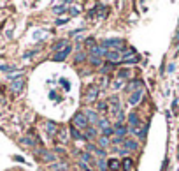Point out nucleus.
Wrapping results in <instances>:
<instances>
[{"mask_svg": "<svg viewBox=\"0 0 179 171\" xmlns=\"http://www.w3.org/2000/svg\"><path fill=\"white\" fill-rule=\"evenodd\" d=\"M121 53H123V58H128V56H132V55H137V51L134 50V48H128V50L121 51Z\"/></svg>", "mask_w": 179, "mask_h": 171, "instance_id": "obj_25", "label": "nucleus"}, {"mask_svg": "<svg viewBox=\"0 0 179 171\" xmlns=\"http://www.w3.org/2000/svg\"><path fill=\"white\" fill-rule=\"evenodd\" d=\"M98 125L102 127V131H104V129H107V127H109V120H105V118H102V120H98Z\"/></svg>", "mask_w": 179, "mask_h": 171, "instance_id": "obj_35", "label": "nucleus"}, {"mask_svg": "<svg viewBox=\"0 0 179 171\" xmlns=\"http://www.w3.org/2000/svg\"><path fill=\"white\" fill-rule=\"evenodd\" d=\"M67 6H69V2H63V4H58V6H53V12L60 16V14L67 12Z\"/></svg>", "mask_w": 179, "mask_h": 171, "instance_id": "obj_11", "label": "nucleus"}, {"mask_svg": "<svg viewBox=\"0 0 179 171\" xmlns=\"http://www.w3.org/2000/svg\"><path fill=\"white\" fill-rule=\"evenodd\" d=\"M177 171H179V169H177Z\"/></svg>", "mask_w": 179, "mask_h": 171, "instance_id": "obj_50", "label": "nucleus"}, {"mask_svg": "<svg viewBox=\"0 0 179 171\" xmlns=\"http://www.w3.org/2000/svg\"><path fill=\"white\" fill-rule=\"evenodd\" d=\"M51 168H53L54 171H62V169H65L67 164H63V162H58V164H51Z\"/></svg>", "mask_w": 179, "mask_h": 171, "instance_id": "obj_33", "label": "nucleus"}, {"mask_svg": "<svg viewBox=\"0 0 179 171\" xmlns=\"http://www.w3.org/2000/svg\"><path fill=\"white\" fill-rule=\"evenodd\" d=\"M40 154H42V159H44V160H48V162H53V160L56 159V155H54L53 152H48V150H42Z\"/></svg>", "mask_w": 179, "mask_h": 171, "instance_id": "obj_16", "label": "nucleus"}, {"mask_svg": "<svg viewBox=\"0 0 179 171\" xmlns=\"http://www.w3.org/2000/svg\"><path fill=\"white\" fill-rule=\"evenodd\" d=\"M83 60H86V53H77L76 55V62H83Z\"/></svg>", "mask_w": 179, "mask_h": 171, "instance_id": "obj_37", "label": "nucleus"}, {"mask_svg": "<svg viewBox=\"0 0 179 171\" xmlns=\"http://www.w3.org/2000/svg\"><path fill=\"white\" fill-rule=\"evenodd\" d=\"M97 97H98V88H90V90H88V95H86L88 102H93Z\"/></svg>", "mask_w": 179, "mask_h": 171, "instance_id": "obj_13", "label": "nucleus"}, {"mask_svg": "<svg viewBox=\"0 0 179 171\" xmlns=\"http://www.w3.org/2000/svg\"><path fill=\"white\" fill-rule=\"evenodd\" d=\"M70 51H72V46L69 44L63 51H60V53H54V55H53V60H54V62H62V60H65L67 56L70 55Z\"/></svg>", "mask_w": 179, "mask_h": 171, "instance_id": "obj_3", "label": "nucleus"}, {"mask_svg": "<svg viewBox=\"0 0 179 171\" xmlns=\"http://www.w3.org/2000/svg\"><path fill=\"white\" fill-rule=\"evenodd\" d=\"M95 154H97L98 157H105V152H104L102 148H97V150H95Z\"/></svg>", "mask_w": 179, "mask_h": 171, "instance_id": "obj_42", "label": "nucleus"}, {"mask_svg": "<svg viewBox=\"0 0 179 171\" xmlns=\"http://www.w3.org/2000/svg\"><path fill=\"white\" fill-rule=\"evenodd\" d=\"M84 115H86V118H88V122H90V124H98V115H97V111L88 110Z\"/></svg>", "mask_w": 179, "mask_h": 171, "instance_id": "obj_12", "label": "nucleus"}, {"mask_svg": "<svg viewBox=\"0 0 179 171\" xmlns=\"http://www.w3.org/2000/svg\"><path fill=\"white\" fill-rule=\"evenodd\" d=\"M141 85H142V81H141V79H134V81H132V83L128 85V87H126L125 90H126V92H132L134 88H139Z\"/></svg>", "mask_w": 179, "mask_h": 171, "instance_id": "obj_21", "label": "nucleus"}, {"mask_svg": "<svg viewBox=\"0 0 179 171\" xmlns=\"http://www.w3.org/2000/svg\"><path fill=\"white\" fill-rule=\"evenodd\" d=\"M109 106H111V111H113V113H116V115L121 111V110H119L121 106H119V97H118V95H113V97L109 99Z\"/></svg>", "mask_w": 179, "mask_h": 171, "instance_id": "obj_5", "label": "nucleus"}, {"mask_svg": "<svg viewBox=\"0 0 179 171\" xmlns=\"http://www.w3.org/2000/svg\"><path fill=\"white\" fill-rule=\"evenodd\" d=\"M0 71L9 72V74H11L12 71H16V65H9V64H0Z\"/></svg>", "mask_w": 179, "mask_h": 171, "instance_id": "obj_22", "label": "nucleus"}, {"mask_svg": "<svg viewBox=\"0 0 179 171\" xmlns=\"http://www.w3.org/2000/svg\"><path fill=\"white\" fill-rule=\"evenodd\" d=\"M107 48H104L102 44L100 46H95V48H92V56H105L107 55Z\"/></svg>", "mask_w": 179, "mask_h": 171, "instance_id": "obj_7", "label": "nucleus"}, {"mask_svg": "<svg viewBox=\"0 0 179 171\" xmlns=\"http://www.w3.org/2000/svg\"><path fill=\"white\" fill-rule=\"evenodd\" d=\"M137 134H139V138H141V139H146V134H147V125H144V127H142V129H141V131H139Z\"/></svg>", "mask_w": 179, "mask_h": 171, "instance_id": "obj_34", "label": "nucleus"}, {"mask_svg": "<svg viewBox=\"0 0 179 171\" xmlns=\"http://www.w3.org/2000/svg\"><path fill=\"white\" fill-rule=\"evenodd\" d=\"M23 87H25V79H23V78H18L14 81H11V90L14 94H19L23 90Z\"/></svg>", "mask_w": 179, "mask_h": 171, "instance_id": "obj_4", "label": "nucleus"}, {"mask_svg": "<svg viewBox=\"0 0 179 171\" xmlns=\"http://www.w3.org/2000/svg\"><path fill=\"white\" fill-rule=\"evenodd\" d=\"M46 129H48L49 136H54V134H56V125H54V122H46Z\"/></svg>", "mask_w": 179, "mask_h": 171, "instance_id": "obj_19", "label": "nucleus"}, {"mask_svg": "<svg viewBox=\"0 0 179 171\" xmlns=\"http://www.w3.org/2000/svg\"><path fill=\"white\" fill-rule=\"evenodd\" d=\"M126 133H128V131L123 127V122H116V124H114V136L123 138V136H126Z\"/></svg>", "mask_w": 179, "mask_h": 171, "instance_id": "obj_6", "label": "nucleus"}, {"mask_svg": "<svg viewBox=\"0 0 179 171\" xmlns=\"http://www.w3.org/2000/svg\"><path fill=\"white\" fill-rule=\"evenodd\" d=\"M79 168H83L84 171H92V169H90V168H88L86 164H84V162H79Z\"/></svg>", "mask_w": 179, "mask_h": 171, "instance_id": "obj_47", "label": "nucleus"}, {"mask_svg": "<svg viewBox=\"0 0 179 171\" xmlns=\"http://www.w3.org/2000/svg\"><path fill=\"white\" fill-rule=\"evenodd\" d=\"M90 62H92V65H97V67L102 65V58H100V56H92Z\"/></svg>", "mask_w": 179, "mask_h": 171, "instance_id": "obj_26", "label": "nucleus"}, {"mask_svg": "<svg viewBox=\"0 0 179 171\" xmlns=\"http://www.w3.org/2000/svg\"><path fill=\"white\" fill-rule=\"evenodd\" d=\"M128 122H130V125L134 127V129H137V125H139V116H137V113H130V115H128Z\"/></svg>", "mask_w": 179, "mask_h": 171, "instance_id": "obj_17", "label": "nucleus"}, {"mask_svg": "<svg viewBox=\"0 0 179 171\" xmlns=\"http://www.w3.org/2000/svg\"><path fill=\"white\" fill-rule=\"evenodd\" d=\"M123 148H125L126 152H130V150H137L139 145H137V141H134V139H125V141H123Z\"/></svg>", "mask_w": 179, "mask_h": 171, "instance_id": "obj_9", "label": "nucleus"}, {"mask_svg": "<svg viewBox=\"0 0 179 171\" xmlns=\"http://www.w3.org/2000/svg\"><path fill=\"white\" fill-rule=\"evenodd\" d=\"M141 99H142V90H135L130 97V104H137Z\"/></svg>", "mask_w": 179, "mask_h": 171, "instance_id": "obj_15", "label": "nucleus"}, {"mask_svg": "<svg viewBox=\"0 0 179 171\" xmlns=\"http://www.w3.org/2000/svg\"><path fill=\"white\" fill-rule=\"evenodd\" d=\"M102 46L104 48H123L125 46V41L123 39H104L102 41Z\"/></svg>", "mask_w": 179, "mask_h": 171, "instance_id": "obj_2", "label": "nucleus"}, {"mask_svg": "<svg viewBox=\"0 0 179 171\" xmlns=\"http://www.w3.org/2000/svg\"><path fill=\"white\" fill-rule=\"evenodd\" d=\"M98 110H100V111H107V104H105V102H98Z\"/></svg>", "mask_w": 179, "mask_h": 171, "instance_id": "obj_41", "label": "nucleus"}, {"mask_svg": "<svg viewBox=\"0 0 179 171\" xmlns=\"http://www.w3.org/2000/svg\"><path fill=\"white\" fill-rule=\"evenodd\" d=\"M72 122H74V127H81V129H88L90 127V122H88L86 115L84 113H76L74 115V118H72Z\"/></svg>", "mask_w": 179, "mask_h": 171, "instance_id": "obj_1", "label": "nucleus"}, {"mask_svg": "<svg viewBox=\"0 0 179 171\" xmlns=\"http://www.w3.org/2000/svg\"><path fill=\"white\" fill-rule=\"evenodd\" d=\"M105 58H107L109 62H113V64H116V62L121 60V55H119V51H107V55H105Z\"/></svg>", "mask_w": 179, "mask_h": 171, "instance_id": "obj_10", "label": "nucleus"}, {"mask_svg": "<svg viewBox=\"0 0 179 171\" xmlns=\"http://www.w3.org/2000/svg\"><path fill=\"white\" fill-rule=\"evenodd\" d=\"M121 78H130V71H128V69L119 71V79H121Z\"/></svg>", "mask_w": 179, "mask_h": 171, "instance_id": "obj_36", "label": "nucleus"}, {"mask_svg": "<svg viewBox=\"0 0 179 171\" xmlns=\"http://www.w3.org/2000/svg\"><path fill=\"white\" fill-rule=\"evenodd\" d=\"M65 23H69V18H58V20H56V25H58V27L65 25Z\"/></svg>", "mask_w": 179, "mask_h": 171, "instance_id": "obj_38", "label": "nucleus"}, {"mask_svg": "<svg viewBox=\"0 0 179 171\" xmlns=\"http://www.w3.org/2000/svg\"><path fill=\"white\" fill-rule=\"evenodd\" d=\"M62 139H63V141L67 139V133H65V131H62Z\"/></svg>", "mask_w": 179, "mask_h": 171, "instance_id": "obj_49", "label": "nucleus"}, {"mask_svg": "<svg viewBox=\"0 0 179 171\" xmlns=\"http://www.w3.org/2000/svg\"><path fill=\"white\" fill-rule=\"evenodd\" d=\"M97 129H95V127H88L86 129V136H84V138H88V139H93V138H97Z\"/></svg>", "mask_w": 179, "mask_h": 171, "instance_id": "obj_20", "label": "nucleus"}, {"mask_svg": "<svg viewBox=\"0 0 179 171\" xmlns=\"http://www.w3.org/2000/svg\"><path fill=\"white\" fill-rule=\"evenodd\" d=\"M97 7H98V9H97V12H98V16H100V18H104L105 14H107V9H105V7L102 6V4H98Z\"/></svg>", "mask_w": 179, "mask_h": 171, "instance_id": "obj_27", "label": "nucleus"}, {"mask_svg": "<svg viewBox=\"0 0 179 171\" xmlns=\"http://www.w3.org/2000/svg\"><path fill=\"white\" fill-rule=\"evenodd\" d=\"M37 53V51H28V53H23V58H30V56H33Z\"/></svg>", "mask_w": 179, "mask_h": 171, "instance_id": "obj_43", "label": "nucleus"}, {"mask_svg": "<svg viewBox=\"0 0 179 171\" xmlns=\"http://www.w3.org/2000/svg\"><path fill=\"white\" fill-rule=\"evenodd\" d=\"M84 44H86L88 48H95V46H97V41H95L93 37H88L86 41H84Z\"/></svg>", "mask_w": 179, "mask_h": 171, "instance_id": "obj_28", "label": "nucleus"}, {"mask_svg": "<svg viewBox=\"0 0 179 171\" xmlns=\"http://www.w3.org/2000/svg\"><path fill=\"white\" fill-rule=\"evenodd\" d=\"M116 116H118V120H119V122H123V120H125V113H123V111H119V113H118Z\"/></svg>", "mask_w": 179, "mask_h": 171, "instance_id": "obj_44", "label": "nucleus"}, {"mask_svg": "<svg viewBox=\"0 0 179 171\" xmlns=\"http://www.w3.org/2000/svg\"><path fill=\"white\" fill-rule=\"evenodd\" d=\"M70 134H72V138H74V139H81V138H84V136H81V133H79V131H77V129H76L74 125L70 127Z\"/></svg>", "mask_w": 179, "mask_h": 171, "instance_id": "obj_23", "label": "nucleus"}, {"mask_svg": "<svg viewBox=\"0 0 179 171\" xmlns=\"http://www.w3.org/2000/svg\"><path fill=\"white\" fill-rule=\"evenodd\" d=\"M97 166L100 168V171H109V169H107V162H105L104 159H100V160H98V162H97Z\"/></svg>", "mask_w": 179, "mask_h": 171, "instance_id": "obj_32", "label": "nucleus"}, {"mask_svg": "<svg viewBox=\"0 0 179 171\" xmlns=\"http://www.w3.org/2000/svg\"><path fill=\"white\" fill-rule=\"evenodd\" d=\"M98 143H100V146H102V148H105V146H109V143H111V141H109V138L102 136V138L98 139Z\"/></svg>", "mask_w": 179, "mask_h": 171, "instance_id": "obj_30", "label": "nucleus"}, {"mask_svg": "<svg viewBox=\"0 0 179 171\" xmlns=\"http://www.w3.org/2000/svg\"><path fill=\"white\" fill-rule=\"evenodd\" d=\"M81 32H83V28H77V30H72L70 35H76V34H81Z\"/></svg>", "mask_w": 179, "mask_h": 171, "instance_id": "obj_48", "label": "nucleus"}, {"mask_svg": "<svg viewBox=\"0 0 179 171\" xmlns=\"http://www.w3.org/2000/svg\"><path fill=\"white\" fill-rule=\"evenodd\" d=\"M111 71H114V64H113V62L104 64V67H102V72H104V74H105V72H111Z\"/></svg>", "mask_w": 179, "mask_h": 171, "instance_id": "obj_24", "label": "nucleus"}, {"mask_svg": "<svg viewBox=\"0 0 179 171\" xmlns=\"http://www.w3.org/2000/svg\"><path fill=\"white\" fill-rule=\"evenodd\" d=\"M123 141H125V139H123V138H118V136L113 139V143H116V145H118V143H123Z\"/></svg>", "mask_w": 179, "mask_h": 171, "instance_id": "obj_46", "label": "nucleus"}, {"mask_svg": "<svg viewBox=\"0 0 179 171\" xmlns=\"http://www.w3.org/2000/svg\"><path fill=\"white\" fill-rule=\"evenodd\" d=\"M81 159H83V162H88L92 157H90V154H86V152H84V154H81Z\"/></svg>", "mask_w": 179, "mask_h": 171, "instance_id": "obj_40", "label": "nucleus"}, {"mask_svg": "<svg viewBox=\"0 0 179 171\" xmlns=\"http://www.w3.org/2000/svg\"><path fill=\"white\" fill-rule=\"evenodd\" d=\"M102 134L105 136V138H109V136H114V127H107V129H104Z\"/></svg>", "mask_w": 179, "mask_h": 171, "instance_id": "obj_29", "label": "nucleus"}, {"mask_svg": "<svg viewBox=\"0 0 179 171\" xmlns=\"http://www.w3.org/2000/svg\"><path fill=\"white\" fill-rule=\"evenodd\" d=\"M67 46H69V43H67V39H62V41H56V43H54L53 46H51V50L53 51H63L67 48Z\"/></svg>", "mask_w": 179, "mask_h": 171, "instance_id": "obj_8", "label": "nucleus"}, {"mask_svg": "<svg viewBox=\"0 0 179 171\" xmlns=\"http://www.w3.org/2000/svg\"><path fill=\"white\" fill-rule=\"evenodd\" d=\"M21 143H25V145H33V141H32V139H28V138H23Z\"/></svg>", "mask_w": 179, "mask_h": 171, "instance_id": "obj_45", "label": "nucleus"}, {"mask_svg": "<svg viewBox=\"0 0 179 171\" xmlns=\"http://www.w3.org/2000/svg\"><path fill=\"white\" fill-rule=\"evenodd\" d=\"M132 166H134V160L126 157V159L123 160V168H125V169H132Z\"/></svg>", "mask_w": 179, "mask_h": 171, "instance_id": "obj_31", "label": "nucleus"}, {"mask_svg": "<svg viewBox=\"0 0 179 171\" xmlns=\"http://www.w3.org/2000/svg\"><path fill=\"white\" fill-rule=\"evenodd\" d=\"M139 60H141L139 55H132V56H128V58H121L123 64H139Z\"/></svg>", "mask_w": 179, "mask_h": 171, "instance_id": "obj_18", "label": "nucleus"}, {"mask_svg": "<svg viewBox=\"0 0 179 171\" xmlns=\"http://www.w3.org/2000/svg\"><path fill=\"white\" fill-rule=\"evenodd\" d=\"M119 166H121V162H119V160L111 159V160L107 162V169H109V171H118V169H119Z\"/></svg>", "mask_w": 179, "mask_h": 171, "instance_id": "obj_14", "label": "nucleus"}, {"mask_svg": "<svg viewBox=\"0 0 179 171\" xmlns=\"http://www.w3.org/2000/svg\"><path fill=\"white\" fill-rule=\"evenodd\" d=\"M69 12H70V16H77V14H79V7H70Z\"/></svg>", "mask_w": 179, "mask_h": 171, "instance_id": "obj_39", "label": "nucleus"}]
</instances>
